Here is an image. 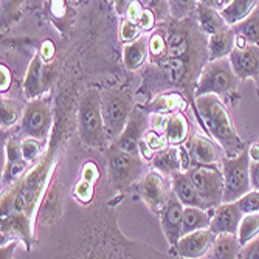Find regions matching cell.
Segmentation results:
<instances>
[{"label": "cell", "instance_id": "1", "mask_svg": "<svg viewBox=\"0 0 259 259\" xmlns=\"http://www.w3.org/2000/svg\"><path fill=\"white\" fill-rule=\"evenodd\" d=\"M200 120L227 158L238 157L245 151V145L234 127L233 118L225 103L216 95H205L194 100Z\"/></svg>", "mask_w": 259, "mask_h": 259}, {"label": "cell", "instance_id": "2", "mask_svg": "<svg viewBox=\"0 0 259 259\" xmlns=\"http://www.w3.org/2000/svg\"><path fill=\"white\" fill-rule=\"evenodd\" d=\"M78 132L85 146L104 151L109 148L101 112V93L97 89L85 90L79 100Z\"/></svg>", "mask_w": 259, "mask_h": 259}, {"label": "cell", "instance_id": "3", "mask_svg": "<svg viewBox=\"0 0 259 259\" xmlns=\"http://www.w3.org/2000/svg\"><path fill=\"white\" fill-rule=\"evenodd\" d=\"M239 82L241 81L234 75L228 59L208 61L202 68V72L199 73L194 87V100L205 95L230 98L233 95H236Z\"/></svg>", "mask_w": 259, "mask_h": 259}, {"label": "cell", "instance_id": "4", "mask_svg": "<svg viewBox=\"0 0 259 259\" xmlns=\"http://www.w3.org/2000/svg\"><path fill=\"white\" fill-rule=\"evenodd\" d=\"M134 109V100L127 90L107 89L101 93V112L109 146L126 129Z\"/></svg>", "mask_w": 259, "mask_h": 259}, {"label": "cell", "instance_id": "5", "mask_svg": "<svg viewBox=\"0 0 259 259\" xmlns=\"http://www.w3.org/2000/svg\"><path fill=\"white\" fill-rule=\"evenodd\" d=\"M115 231L106 230L104 234L87 238L84 242H79L78 248L65 259H135V256L140 254L132 253L137 245H132L127 241H120Z\"/></svg>", "mask_w": 259, "mask_h": 259}, {"label": "cell", "instance_id": "6", "mask_svg": "<svg viewBox=\"0 0 259 259\" xmlns=\"http://www.w3.org/2000/svg\"><path fill=\"white\" fill-rule=\"evenodd\" d=\"M104 158L109 183L118 191L127 190L131 185H134L137 180L140 182L146 174L145 158L140 155H131L109 146L104 151Z\"/></svg>", "mask_w": 259, "mask_h": 259}, {"label": "cell", "instance_id": "7", "mask_svg": "<svg viewBox=\"0 0 259 259\" xmlns=\"http://www.w3.org/2000/svg\"><path fill=\"white\" fill-rule=\"evenodd\" d=\"M250 157L245 149L233 158H224L221 169L224 176V203H234L251 191Z\"/></svg>", "mask_w": 259, "mask_h": 259}, {"label": "cell", "instance_id": "8", "mask_svg": "<svg viewBox=\"0 0 259 259\" xmlns=\"http://www.w3.org/2000/svg\"><path fill=\"white\" fill-rule=\"evenodd\" d=\"M205 205V209H214L224 203V176L219 164L197 166L186 171Z\"/></svg>", "mask_w": 259, "mask_h": 259}, {"label": "cell", "instance_id": "9", "mask_svg": "<svg viewBox=\"0 0 259 259\" xmlns=\"http://www.w3.org/2000/svg\"><path fill=\"white\" fill-rule=\"evenodd\" d=\"M52 123L53 115L50 104L45 100L39 98L30 101L28 106L23 109V115L20 120V132L25 138H34L42 143L50 134Z\"/></svg>", "mask_w": 259, "mask_h": 259}, {"label": "cell", "instance_id": "10", "mask_svg": "<svg viewBox=\"0 0 259 259\" xmlns=\"http://www.w3.org/2000/svg\"><path fill=\"white\" fill-rule=\"evenodd\" d=\"M171 193V179L154 169L148 171L138 182V194L155 216H160Z\"/></svg>", "mask_w": 259, "mask_h": 259}, {"label": "cell", "instance_id": "11", "mask_svg": "<svg viewBox=\"0 0 259 259\" xmlns=\"http://www.w3.org/2000/svg\"><path fill=\"white\" fill-rule=\"evenodd\" d=\"M183 149L188 157V169L219 164L224 152L214 140H211L202 134H196L188 138V141L183 145Z\"/></svg>", "mask_w": 259, "mask_h": 259}, {"label": "cell", "instance_id": "12", "mask_svg": "<svg viewBox=\"0 0 259 259\" xmlns=\"http://www.w3.org/2000/svg\"><path fill=\"white\" fill-rule=\"evenodd\" d=\"M149 131V116L141 109H134L126 129L118 137V140L110 145L112 148L127 152L131 155L141 157V143H143L145 134Z\"/></svg>", "mask_w": 259, "mask_h": 259}, {"label": "cell", "instance_id": "13", "mask_svg": "<svg viewBox=\"0 0 259 259\" xmlns=\"http://www.w3.org/2000/svg\"><path fill=\"white\" fill-rule=\"evenodd\" d=\"M228 61L239 81L253 79L259 72V47L248 45L236 37V49L233 50Z\"/></svg>", "mask_w": 259, "mask_h": 259}, {"label": "cell", "instance_id": "14", "mask_svg": "<svg viewBox=\"0 0 259 259\" xmlns=\"http://www.w3.org/2000/svg\"><path fill=\"white\" fill-rule=\"evenodd\" d=\"M218 236L209 228L194 231L182 236L177 245L171 250L180 259H203L216 242Z\"/></svg>", "mask_w": 259, "mask_h": 259}, {"label": "cell", "instance_id": "15", "mask_svg": "<svg viewBox=\"0 0 259 259\" xmlns=\"http://www.w3.org/2000/svg\"><path fill=\"white\" fill-rule=\"evenodd\" d=\"M209 213H211L209 230L213 231L216 236H224V234H234V236H236L241 221L244 218L236 202L222 203L221 206L214 209H209Z\"/></svg>", "mask_w": 259, "mask_h": 259}, {"label": "cell", "instance_id": "16", "mask_svg": "<svg viewBox=\"0 0 259 259\" xmlns=\"http://www.w3.org/2000/svg\"><path fill=\"white\" fill-rule=\"evenodd\" d=\"M183 211L185 206L179 202V199L171 193L166 205L160 213V222H161V230L164 233L171 250L177 245V242L182 239V219H183Z\"/></svg>", "mask_w": 259, "mask_h": 259}, {"label": "cell", "instance_id": "17", "mask_svg": "<svg viewBox=\"0 0 259 259\" xmlns=\"http://www.w3.org/2000/svg\"><path fill=\"white\" fill-rule=\"evenodd\" d=\"M13 241H22L25 244V248L30 250L33 242V228L27 214L13 213L10 216H2V247Z\"/></svg>", "mask_w": 259, "mask_h": 259}, {"label": "cell", "instance_id": "18", "mask_svg": "<svg viewBox=\"0 0 259 259\" xmlns=\"http://www.w3.org/2000/svg\"><path fill=\"white\" fill-rule=\"evenodd\" d=\"M7 151V163L2 179V186H8L10 183L16 182L23 172L27 171L28 163L25 161L20 151V141L17 138H10L5 145Z\"/></svg>", "mask_w": 259, "mask_h": 259}, {"label": "cell", "instance_id": "19", "mask_svg": "<svg viewBox=\"0 0 259 259\" xmlns=\"http://www.w3.org/2000/svg\"><path fill=\"white\" fill-rule=\"evenodd\" d=\"M171 191L185 208L205 209V205L196 190V186L193 185L191 179L188 177L186 172H177L171 177Z\"/></svg>", "mask_w": 259, "mask_h": 259}, {"label": "cell", "instance_id": "20", "mask_svg": "<svg viewBox=\"0 0 259 259\" xmlns=\"http://www.w3.org/2000/svg\"><path fill=\"white\" fill-rule=\"evenodd\" d=\"M152 169L163 174L164 177L171 179L177 172H183V155H182V148L176 146H168L163 151L157 152L152 160Z\"/></svg>", "mask_w": 259, "mask_h": 259}, {"label": "cell", "instance_id": "21", "mask_svg": "<svg viewBox=\"0 0 259 259\" xmlns=\"http://www.w3.org/2000/svg\"><path fill=\"white\" fill-rule=\"evenodd\" d=\"M234 49H236V34L233 33L231 28H227L213 36H208L206 40L208 61L228 59Z\"/></svg>", "mask_w": 259, "mask_h": 259}, {"label": "cell", "instance_id": "22", "mask_svg": "<svg viewBox=\"0 0 259 259\" xmlns=\"http://www.w3.org/2000/svg\"><path fill=\"white\" fill-rule=\"evenodd\" d=\"M98 176H100V171L95 161H85L84 168L81 171V177L73 186V197L82 205H87L92 202Z\"/></svg>", "mask_w": 259, "mask_h": 259}, {"label": "cell", "instance_id": "23", "mask_svg": "<svg viewBox=\"0 0 259 259\" xmlns=\"http://www.w3.org/2000/svg\"><path fill=\"white\" fill-rule=\"evenodd\" d=\"M44 89V61L36 53L27 68L25 78H23V95L28 101L39 100Z\"/></svg>", "mask_w": 259, "mask_h": 259}, {"label": "cell", "instance_id": "24", "mask_svg": "<svg viewBox=\"0 0 259 259\" xmlns=\"http://www.w3.org/2000/svg\"><path fill=\"white\" fill-rule=\"evenodd\" d=\"M196 22H197V27L199 30L208 37V36H213L216 33H221L227 28H230L225 20L222 19L221 13L206 7L203 2H197L196 7V13H194Z\"/></svg>", "mask_w": 259, "mask_h": 259}, {"label": "cell", "instance_id": "25", "mask_svg": "<svg viewBox=\"0 0 259 259\" xmlns=\"http://www.w3.org/2000/svg\"><path fill=\"white\" fill-rule=\"evenodd\" d=\"M161 75L166 78L168 82L174 85H183L188 79V76L196 75V67H193L190 62H186L183 59H176V58H164L158 64Z\"/></svg>", "mask_w": 259, "mask_h": 259}, {"label": "cell", "instance_id": "26", "mask_svg": "<svg viewBox=\"0 0 259 259\" xmlns=\"http://www.w3.org/2000/svg\"><path fill=\"white\" fill-rule=\"evenodd\" d=\"M188 135H190V123L185 118V115L180 112L177 113H169L168 124L164 129V140L169 146H183L188 141Z\"/></svg>", "mask_w": 259, "mask_h": 259}, {"label": "cell", "instance_id": "27", "mask_svg": "<svg viewBox=\"0 0 259 259\" xmlns=\"http://www.w3.org/2000/svg\"><path fill=\"white\" fill-rule=\"evenodd\" d=\"M242 247L234 234L218 236L216 242L203 259H241Z\"/></svg>", "mask_w": 259, "mask_h": 259}, {"label": "cell", "instance_id": "28", "mask_svg": "<svg viewBox=\"0 0 259 259\" xmlns=\"http://www.w3.org/2000/svg\"><path fill=\"white\" fill-rule=\"evenodd\" d=\"M257 5L259 2H256V0H231V2L221 11V16L225 20L227 25L233 28L242 20H245L257 8Z\"/></svg>", "mask_w": 259, "mask_h": 259}, {"label": "cell", "instance_id": "29", "mask_svg": "<svg viewBox=\"0 0 259 259\" xmlns=\"http://www.w3.org/2000/svg\"><path fill=\"white\" fill-rule=\"evenodd\" d=\"M148 55H149V49H148L146 36H141L138 40L123 47V62L127 70H138L145 64Z\"/></svg>", "mask_w": 259, "mask_h": 259}, {"label": "cell", "instance_id": "30", "mask_svg": "<svg viewBox=\"0 0 259 259\" xmlns=\"http://www.w3.org/2000/svg\"><path fill=\"white\" fill-rule=\"evenodd\" d=\"M211 213L202 208H185L182 219V236L209 228Z\"/></svg>", "mask_w": 259, "mask_h": 259}, {"label": "cell", "instance_id": "31", "mask_svg": "<svg viewBox=\"0 0 259 259\" xmlns=\"http://www.w3.org/2000/svg\"><path fill=\"white\" fill-rule=\"evenodd\" d=\"M231 30L238 39L244 40L248 45L259 47V5L245 20L238 23Z\"/></svg>", "mask_w": 259, "mask_h": 259}, {"label": "cell", "instance_id": "32", "mask_svg": "<svg viewBox=\"0 0 259 259\" xmlns=\"http://www.w3.org/2000/svg\"><path fill=\"white\" fill-rule=\"evenodd\" d=\"M22 115L23 109L17 101L2 97V101H0V124H2V129H10L14 124L20 123Z\"/></svg>", "mask_w": 259, "mask_h": 259}, {"label": "cell", "instance_id": "33", "mask_svg": "<svg viewBox=\"0 0 259 259\" xmlns=\"http://www.w3.org/2000/svg\"><path fill=\"white\" fill-rule=\"evenodd\" d=\"M236 238L242 248L259 238V214H244Z\"/></svg>", "mask_w": 259, "mask_h": 259}, {"label": "cell", "instance_id": "34", "mask_svg": "<svg viewBox=\"0 0 259 259\" xmlns=\"http://www.w3.org/2000/svg\"><path fill=\"white\" fill-rule=\"evenodd\" d=\"M185 101L183 98L179 95V93L169 92V93H163L160 95L151 106L152 110L158 112V113H177L182 109H185Z\"/></svg>", "mask_w": 259, "mask_h": 259}, {"label": "cell", "instance_id": "35", "mask_svg": "<svg viewBox=\"0 0 259 259\" xmlns=\"http://www.w3.org/2000/svg\"><path fill=\"white\" fill-rule=\"evenodd\" d=\"M166 145H168V143H166V140H164V137H161L158 132L149 129V131L145 134L143 143H141V157H143V158H151V160H152V157H154L157 152L163 151L164 148H168Z\"/></svg>", "mask_w": 259, "mask_h": 259}, {"label": "cell", "instance_id": "36", "mask_svg": "<svg viewBox=\"0 0 259 259\" xmlns=\"http://www.w3.org/2000/svg\"><path fill=\"white\" fill-rule=\"evenodd\" d=\"M148 49H149V58L151 62L160 64L168 53V45H166V34L161 31H155L148 37Z\"/></svg>", "mask_w": 259, "mask_h": 259}, {"label": "cell", "instance_id": "37", "mask_svg": "<svg viewBox=\"0 0 259 259\" xmlns=\"http://www.w3.org/2000/svg\"><path fill=\"white\" fill-rule=\"evenodd\" d=\"M236 205L242 214H259V191L251 190L244 197H241Z\"/></svg>", "mask_w": 259, "mask_h": 259}, {"label": "cell", "instance_id": "38", "mask_svg": "<svg viewBox=\"0 0 259 259\" xmlns=\"http://www.w3.org/2000/svg\"><path fill=\"white\" fill-rule=\"evenodd\" d=\"M20 151H22V155L25 158V161L30 164L33 163L42 152V143L34 138H25L20 141Z\"/></svg>", "mask_w": 259, "mask_h": 259}, {"label": "cell", "instance_id": "39", "mask_svg": "<svg viewBox=\"0 0 259 259\" xmlns=\"http://www.w3.org/2000/svg\"><path fill=\"white\" fill-rule=\"evenodd\" d=\"M141 33H143V31H141V28L138 27V23H134V22H131L127 19L123 20L121 28H120V39H121V42L124 45L138 40L141 36H143Z\"/></svg>", "mask_w": 259, "mask_h": 259}, {"label": "cell", "instance_id": "40", "mask_svg": "<svg viewBox=\"0 0 259 259\" xmlns=\"http://www.w3.org/2000/svg\"><path fill=\"white\" fill-rule=\"evenodd\" d=\"M169 13L177 20H185L190 13H196L197 2H168Z\"/></svg>", "mask_w": 259, "mask_h": 259}, {"label": "cell", "instance_id": "41", "mask_svg": "<svg viewBox=\"0 0 259 259\" xmlns=\"http://www.w3.org/2000/svg\"><path fill=\"white\" fill-rule=\"evenodd\" d=\"M168 118L169 115L168 113H158L155 112L154 115L149 116V129L155 131V132H163L164 134V129H166V124H168Z\"/></svg>", "mask_w": 259, "mask_h": 259}, {"label": "cell", "instance_id": "42", "mask_svg": "<svg viewBox=\"0 0 259 259\" xmlns=\"http://www.w3.org/2000/svg\"><path fill=\"white\" fill-rule=\"evenodd\" d=\"M154 25H155V13L149 8H145L143 14H141L138 20V27L141 28V31H149L154 28Z\"/></svg>", "mask_w": 259, "mask_h": 259}, {"label": "cell", "instance_id": "43", "mask_svg": "<svg viewBox=\"0 0 259 259\" xmlns=\"http://www.w3.org/2000/svg\"><path fill=\"white\" fill-rule=\"evenodd\" d=\"M241 259H259V238H256L242 248Z\"/></svg>", "mask_w": 259, "mask_h": 259}, {"label": "cell", "instance_id": "44", "mask_svg": "<svg viewBox=\"0 0 259 259\" xmlns=\"http://www.w3.org/2000/svg\"><path fill=\"white\" fill-rule=\"evenodd\" d=\"M143 11H145V8L141 7L140 2H131L129 7H127V11H126V19L134 22V23H138Z\"/></svg>", "mask_w": 259, "mask_h": 259}, {"label": "cell", "instance_id": "45", "mask_svg": "<svg viewBox=\"0 0 259 259\" xmlns=\"http://www.w3.org/2000/svg\"><path fill=\"white\" fill-rule=\"evenodd\" d=\"M11 82H13V78H11L10 68L5 64H2L0 65V90H2V95L8 92Z\"/></svg>", "mask_w": 259, "mask_h": 259}, {"label": "cell", "instance_id": "46", "mask_svg": "<svg viewBox=\"0 0 259 259\" xmlns=\"http://www.w3.org/2000/svg\"><path fill=\"white\" fill-rule=\"evenodd\" d=\"M53 55H55V45L50 40H45L40 45V50H39V56L42 58L44 64L45 62H50L53 59Z\"/></svg>", "mask_w": 259, "mask_h": 259}, {"label": "cell", "instance_id": "47", "mask_svg": "<svg viewBox=\"0 0 259 259\" xmlns=\"http://www.w3.org/2000/svg\"><path fill=\"white\" fill-rule=\"evenodd\" d=\"M250 182L251 190L259 191V161H251L250 164Z\"/></svg>", "mask_w": 259, "mask_h": 259}, {"label": "cell", "instance_id": "48", "mask_svg": "<svg viewBox=\"0 0 259 259\" xmlns=\"http://www.w3.org/2000/svg\"><path fill=\"white\" fill-rule=\"evenodd\" d=\"M17 247V241H13L7 245L2 247V253H0V257L2 259H13V254H14V248Z\"/></svg>", "mask_w": 259, "mask_h": 259}, {"label": "cell", "instance_id": "49", "mask_svg": "<svg viewBox=\"0 0 259 259\" xmlns=\"http://www.w3.org/2000/svg\"><path fill=\"white\" fill-rule=\"evenodd\" d=\"M203 4L206 7H209V8H213V10L221 13L230 2H227V0H203Z\"/></svg>", "mask_w": 259, "mask_h": 259}, {"label": "cell", "instance_id": "50", "mask_svg": "<svg viewBox=\"0 0 259 259\" xmlns=\"http://www.w3.org/2000/svg\"><path fill=\"white\" fill-rule=\"evenodd\" d=\"M248 157H250V161H259V141H253V143L248 146Z\"/></svg>", "mask_w": 259, "mask_h": 259}, {"label": "cell", "instance_id": "51", "mask_svg": "<svg viewBox=\"0 0 259 259\" xmlns=\"http://www.w3.org/2000/svg\"><path fill=\"white\" fill-rule=\"evenodd\" d=\"M131 2H116L115 7H116V13L118 14H124L126 16V11H127V7H129Z\"/></svg>", "mask_w": 259, "mask_h": 259}, {"label": "cell", "instance_id": "52", "mask_svg": "<svg viewBox=\"0 0 259 259\" xmlns=\"http://www.w3.org/2000/svg\"><path fill=\"white\" fill-rule=\"evenodd\" d=\"M253 81H254V85H256V90H257V95H259V72H257V75L253 78Z\"/></svg>", "mask_w": 259, "mask_h": 259}, {"label": "cell", "instance_id": "53", "mask_svg": "<svg viewBox=\"0 0 259 259\" xmlns=\"http://www.w3.org/2000/svg\"><path fill=\"white\" fill-rule=\"evenodd\" d=\"M257 141H259V138H257Z\"/></svg>", "mask_w": 259, "mask_h": 259}]
</instances>
